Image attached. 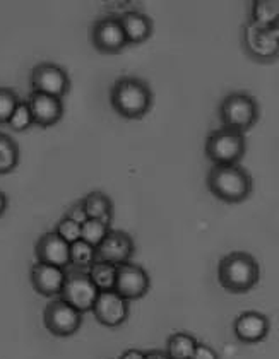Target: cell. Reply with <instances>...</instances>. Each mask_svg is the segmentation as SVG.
Instances as JSON below:
<instances>
[{"instance_id": "obj_4", "label": "cell", "mask_w": 279, "mask_h": 359, "mask_svg": "<svg viewBox=\"0 0 279 359\" xmlns=\"http://www.w3.org/2000/svg\"><path fill=\"white\" fill-rule=\"evenodd\" d=\"M218 116L223 127L245 135L259 122L261 107L249 93L235 91L223 97L218 108Z\"/></svg>"}, {"instance_id": "obj_10", "label": "cell", "mask_w": 279, "mask_h": 359, "mask_svg": "<svg viewBox=\"0 0 279 359\" xmlns=\"http://www.w3.org/2000/svg\"><path fill=\"white\" fill-rule=\"evenodd\" d=\"M89 38L94 48L107 55L120 53L127 46V38L117 15H105V18L96 19L89 31Z\"/></svg>"}, {"instance_id": "obj_15", "label": "cell", "mask_w": 279, "mask_h": 359, "mask_svg": "<svg viewBox=\"0 0 279 359\" xmlns=\"http://www.w3.org/2000/svg\"><path fill=\"white\" fill-rule=\"evenodd\" d=\"M65 269L55 267V265L37 262L30 271V280L33 290L45 298L60 296L62 287L65 283Z\"/></svg>"}, {"instance_id": "obj_13", "label": "cell", "mask_w": 279, "mask_h": 359, "mask_svg": "<svg viewBox=\"0 0 279 359\" xmlns=\"http://www.w3.org/2000/svg\"><path fill=\"white\" fill-rule=\"evenodd\" d=\"M134 252H136V243L129 233L120 231V229H110V233L96 248V260L120 265L131 262Z\"/></svg>"}, {"instance_id": "obj_33", "label": "cell", "mask_w": 279, "mask_h": 359, "mask_svg": "<svg viewBox=\"0 0 279 359\" xmlns=\"http://www.w3.org/2000/svg\"><path fill=\"white\" fill-rule=\"evenodd\" d=\"M7 204H9V201H7V195L0 190V216H4V212L7 210Z\"/></svg>"}, {"instance_id": "obj_20", "label": "cell", "mask_w": 279, "mask_h": 359, "mask_svg": "<svg viewBox=\"0 0 279 359\" xmlns=\"http://www.w3.org/2000/svg\"><path fill=\"white\" fill-rule=\"evenodd\" d=\"M82 208L86 210L88 219H98L112 224L113 219V202L107 194L103 192H91L86 195L81 201Z\"/></svg>"}, {"instance_id": "obj_17", "label": "cell", "mask_w": 279, "mask_h": 359, "mask_svg": "<svg viewBox=\"0 0 279 359\" xmlns=\"http://www.w3.org/2000/svg\"><path fill=\"white\" fill-rule=\"evenodd\" d=\"M34 255H37L38 262L65 269L70 265V245L55 231L45 233L37 241Z\"/></svg>"}, {"instance_id": "obj_30", "label": "cell", "mask_w": 279, "mask_h": 359, "mask_svg": "<svg viewBox=\"0 0 279 359\" xmlns=\"http://www.w3.org/2000/svg\"><path fill=\"white\" fill-rule=\"evenodd\" d=\"M65 216L70 217V219H72V221L79 222V224H82V222L88 221V216H86V210H84V208H82L81 202H77V204H74L72 208L69 209V212L65 214Z\"/></svg>"}, {"instance_id": "obj_23", "label": "cell", "mask_w": 279, "mask_h": 359, "mask_svg": "<svg viewBox=\"0 0 279 359\" xmlns=\"http://www.w3.org/2000/svg\"><path fill=\"white\" fill-rule=\"evenodd\" d=\"M19 165V146L11 135L0 132V175H9Z\"/></svg>"}, {"instance_id": "obj_8", "label": "cell", "mask_w": 279, "mask_h": 359, "mask_svg": "<svg viewBox=\"0 0 279 359\" xmlns=\"http://www.w3.org/2000/svg\"><path fill=\"white\" fill-rule=\"evenodd\" d=\"M31 89L53 97H64L70 91V77L67 70L52 62H41L31 70Z\"/></svg>"}, {"instance_id": "obj_28", "label": "cell", "mask_w": 279, "mask_h": 359, "mask_svg": "<svg viewBox=\"0 0 279 359\" xmlns=\"http://www.w3.org/2000/svg\"><path fill=\"white\" fill-rule=\"evenodd\" d=\"M55 233H57L62 240L67 241V243L72 245V243H76V241L81 240V224L79 222L72 221L70 217L64 216L60 221L57 222Z\"/></svg>"}, {"instance_id": "obj_22", "label": "cell", "mask_w": 279, "mask_h": 359, "mask_svg": "<svg viewBox=\"0 0 279 359\" xmlns=\"http://www.w3.org/2000/svg\"><path fill=\"white\" fill-rule=\"evenodd\" d=\"M88 274L91 277L94 286L98 287V291L115 290L117 265L103 262V260H94V262L89 265Z\"/></svg>"}, {"instance_id": "obj_32", "label": "cell", "mask_w": 279, "mask_h": 359, "mask_svg": "<svg viewBox=\"0 0 279 359\" xmlns=\"http://www.w3.org/2000/svg\"><path fill=\"white\" fill-rule=\"evenodd\" d=\"M146 359H170L167 353H161V351H148Z\"/></svg>"}, {"instance_id": "obj_16", "label": "cell", "mask_w": 279, "mask_h": 359, "mask_svg": "<svg viewBox=\"0 0 279 359\" xmlns=\"http://www.w3.org/2000/svg\"><path fill=\"white\" fill-rule=\"evenodd\" d=\"M26 103L30 107L31 115H33V122L38 127H52V125L60 122L62 116H64V101L60 97L31 91Z\"/></svg>"}, {"instance_id": "obj_24", "label": "cell", "mask_w": 279, "mask_h": 359, "mask_svg": "<svg viewBox=\"0 0 279 359\" xmlns=\"http://www.w3.org/2000/svg\"><path fill=\"white\" fill-rule=\"evenodd\" d=\"M110 233V224L108 222L98 221V219H88L81 224V240L89 243L91 247L98 248L101 241L107 238Z\"/></svg>"}, {"instance_id": "obj_7", "label": "cell", "mask_w": 279, "mask_h": 359, "mask_svg": "<svg viewBox=\"0 0 279 359\" xmlns=\"http://www.w3.org/2000/svg\"><path fill=\"white\" fill-rule=\"evenodd\" d=\"M43 325L55 337H70L81 329L82 313L64 299L57 298L43 310Z\"/></svg>"}, {"instance_id": "obj_1", "label": "cell", "mask_w": 279, "mask_h": 359, "mask_svg": "<svg viewBox=\"0 0 279 359\" xmlns=\"http://www.w3.org/2000/svg\"><path fill=\"white\" fill-rule=\"evenodd\" d=\"M155 101L151 88L139 77H120L110 89V103L115 113L127 120H141L148 115Z\"/></svg>"}, {"instance_id": "obj_11", "label": "cell", "mask_w": 279, "mask_h": 359, "mask_svg": "<svg viewBox=\"0 0 279 359\" xmlns=\"http://www.w3.org/2000/svg\"><path fill=\"white\" fill-rule=\"evenodd\" d=\"M151 287V277L146 269L141 267L139 264L125 262L117 265V279L115 291L127 302H136V299L144 298Z\"/></svg>"}, {"instance_id": "obj_21", "label": "cell", "mask_w": 279, "mask_h": 359, "mask_svg": "<svg viewBox=\"0 0 279 359\" xmlns=\"http://www.w3.org/2000/svg\"><path fill=\"white\" fill-rule=\"evenodd\" d=\"M197 339L187 332H175L167 341V354L170 359H190L197 349Z\"/></svg>"}, {"instance_id": "obj_31", "label": "cell", "mask_w": 279, "mask_h": 359, "mask_svg": "<svg viewBox=\"0 0 279 359\" xmlns=\"http://www.w3.org/2000/svg\"><path fill=\"white\" fill-rule=\"evenodd\" d=\"M119 359H146V353L141 349H127L120 354Z\"/></svg>"}, {"instance_id": "obj_14", "label": "cell", "mask_w": 279, "mask_h": 359, "mask_svg": "<svg viewBox=\"0 0 279 359\" xmlns=\"http://www.w3.org/2000/svg\"><path fill=\"white\" fill-rule=\"evenodd\" d=\"M271 322L261 311H243L233 322V334L242 344H257L269 335Z\"/></svg>"}, {"instance_id": "obj_25", "label": "cell", "mask_w": 279, "mask_h": 359, "mask_svg": "<svg viewBox=\"0 0 279 359\" xmlns=\"http://www.w3.org/2000/svg\"><path fill=\"white\" fill-rule=\"evenodd\" d=\"M94 260H96V248L89 243L79 240L70 245V265L77 269H89Z\"/></svg>"}, {"instance_id": "obj_6", "label": "cell", "mask_w": 279, "mask_h": 359, "mask_svg": "<svg viewBox=\"0 0 279 359\" xmlns=\"http://www.w3.org/2000/svg\"><path fill=\"white\" fill-rule=\"evenodd\" d=\"M242 48L257 64H273L279 58V28H259L247 21L242 26Z\"/></svg>"}, {"instance_id": "obj_19", "label": "cell", "mask_w": 279, "mask_h": 359, "mask_svg": "<svg viewBox=\"0 0 279 359\" xmlns=\"http://www.w3.org/2000/svg\"><path fill=\"white\" fill-rule=\"evenodd\" d=\"M247 21L259 28H279V0H254L250 2Z\"/></svg>"}, {"instance_id": "obj_26", "label": "cell", "mask_w": 279, "mask_h": 359, "mask_svg": "<svg viewBox=\"0 0 279 359\" xmlns=\"http://www.w3.org/2000/svg\"><path fill=\"white\" fill-rule=\"evenodd\" d=\"M7 125H9L11 130H14V132H25L30 127H33L34 125L33 115H31V110H30V107H27L26 100L19 101L18 107H15L13 115H11Z\"/></svg>"}, {"instance_id": "obj_29", "label": "cell", "mask_w": 279, "mask_h": 359, "mask_svg": "<svg viewBox=\"0 0 279 359\" xmlns=\"http://www.w3.org/2000/svg\"><path fill=\"white\" fill-rule=\"evenodd\" d=\"M190 359H219V356L213 347L207 344H200L199 342L197 349H195V353L192 354Z\"/></svg>"}, {"instance_id": "obj_3", "label": "cell", "mask_w": 279, "mask_h": 359, "mask_svg": "<svg viewBox=\"0 0 279 359\" xmlns=\"http://www.w3.org/2000/svg\"><path fill=\"white\" fill-rule=\"evenodd\" d=\"M207 190L225 204H240L247 201L254 190L249 171L240 165L213 166L206 178Z\"/></svg>"}, {"instance_id": "obj_5", "label": "cell", "mask_w": 279, "mask_h": 359, "mask_svg": "<svg viewBox=\"0 0 279 359\" xmlns=\"http://www.w3.org/2000/svg\"><path fill=\"white\" fill-rule=\"evenodd\" d=\"M247 151L245 135L230 128L219 127L207 135L204 144L206 158L213 166L240 165Z\"/></svg>"}, {"instance_id": "obj_27", "label": "cell", "mask_w": 279, "mask_h": 359, "mask_svg": "<svg viewBox=\"0 0 279 359\" xmlns=\"http://www.w3.org/2000/svg\"><path fill=\"white\" fill-rule=\"evenodd\" d=\"M19 101L21 100H19L18 93L13 91L11 88L0 86V125H7Z\"/></svg>"}, {"instance_id": "obj_2", "label": "cell", "mask_w": 279, "mask_h": 359, "mask_svg": "<svg viewBox=\"0 0 279 359\" xmlns=\"http://www.w3.org/2000/svg\"><path fill=\"white\" fill-rule=\"evenodd\" d=\"M261 279V267L247 252H230L218 264V283L231 294L252 291Z\"/></svg>"}, {"instance_id": "obj_18", "label": "cell", "mask_w": 279, "mask_h": 359, "mask_svg": "<svg viewBox=\"0 0 279 359\" xmlns=\"http://www.w3.org/2000/svg\"><path fill=\"white\" fill-rule=\"evenodd\" d=\"M120 21L122 29H124L127 45H141L148 41L153 34V19L141 11H125L117 15Z\"/></svg>"}, {"instance_id": "obj_12", "label": "cell", "mask_w": 279, "mask_h": 359, "mask_svg": "<svg viewBox=\"0 0 279 359\" xmlns=\"http://www.w3.org/2000/svg\"><path fill=\"white\" fill-rule=\"evenodd\" d=\"M91 311L98 323L108 327V329H115V327H120L129 317V302L122 298L115 290L100 291Z\"/></svg>"}, {"instance_id": "obj_9", "label": "cell", "mask_w": 279, "mask_h": 359, "mask_svg": "<svg viewBox=\"0 0 279 359\" xmlns=\"http://www.w3.org/2000/svg\"><path fill=\"white\" fill-rule=\"evenodd\" d=\"M98 287L94 286L88 272L72 271L67 272L64 287L58 298L64 299L70 306L79 310L82 315L93 310V304L98 298Z\"/></svg>"}]
</instances>
